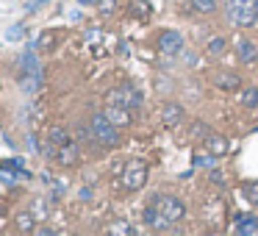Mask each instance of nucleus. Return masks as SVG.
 Here are the masks:
<instances>
[{"instance_id": "obj_3", "label": "nucleus", "mask_w": 258, "mask_h": 236, "mask_svg": "<svg viewBox=\"0 0 258 236\" xmlns=\"http://www.w3.org/2000/svg\"><path fill=\"white\" fill-rule=\"evenodd\" d=\"M89 128H92V139H95V145H100V147H119L122 145V134H119L122 128L114 125L106 111H92Z\"/></svg>"}, {"instance_id": "obj_27", "label": "nucleus", "mask_w": 258, "mask_h": 236, "mask_svg": "<svg viewBox=\"0 0 258 236\" xmlns=\"http://www.w3.org/2000/svg\"><path fill=\"white\" fill-rule=\"evenodd\" d=\"M34 233H39V236H50V233H56V230H53V228H36Z\"/></svg>"}, {"instance_id": "obj_25", "label": "nucleus", "mask_w": 258, "mask_h": 236, "mask_svg": "<svg viewBox=\"0 0 258 236\" xmlns=\"http://www.w3.org/2000/svg\"><path fill=\"white\" fill-rule=\"evenodd\" d=\"M206 175H208V181H211L214 186H225V175L219 172L217 167H211V169H206Z\"/></svg>"}, {"instance_id": "obj_13", "label": "nucleus", "mask_w": 258, "mask_h": 236, "mask_svg": "<svg viewBox=\"0 0 258 236\" xmlns=\"http://www.w3.org/2000/svg\"><path fill=\"white\" fill-rule=\"evenodd\" d=\"M106 114H108V120H111L114 125H119V128H128V125L134 123V114H136V111H131V108H125V106L106 103Z\"/></svg>"}, {"instance_id": "obj_17", "label": "nucleus", "mask_w": 258, "mask_h": 236, "mask_svg": "<svg viewBox=\"0 0 258 236\" xmlns=\"http://www.w3.org/2000/svg\"><path fill=\"white\" fill-rule=\"evenodd\" d=\"M189 9L195 14H203V17H208V14H214L219 9V0H189Z\"/></svg>"}, {"instance_id": "obj_4", "label": "nucleus", "mask_w": 258, "mask_h": 236, "mask_svg": "<svg viewBox=\"0 0 258 236\" xmlns=\"http://www.w3.org/2000/svg\"><path fill=\"white\" fill-rule=\"evenodd\" d=\"M106 103H114V106H125L131 108V111H139L142 106H145V95H142V89L136 84H131V81H122V84L111 86V89L106 92Z\"/></svg>"}, {"instance_id": "obj_11", "label": "nucleus", "mask_w": 258, "mask_h": 236, "mask_svg": "<svg viewBox=\"0 0 258 236\" xmlns=\"http://www.w3.org/2000/svg\"><path fill=\"white\" fill-rule=\"evenodd\" d=\"M78 161H81V147H78V142H73L70 139L67 145H61L58 147V153H56V164L58 167H78Z\"/></svg>"}, {"instance_id": "obj_9", "label": "nucleus", "mask_w": 258, "mask_h": 236, "mask_svg": "<svg viewBox=\"0 0 258 236\" xmlns=\"http://www.w3.org/2000/svg\"><path fill=\"white\" fill-rule=\"evenodd\" d=\"M233 53H236V58H239L241 64H255V62H258V45H255V42H252L247 34L236 36Z\"/></svg>"}, {"instance_id": "obj_24", "label": "nucleus", "mask_w": 258, "mask_h": 236, "mask_svg": "<svg viewBox=\"0 0 258 236\" xmlns=\"http://www.w3.org/2000/svg\"><path fill=\"white\" fill-rule=\"evenodd\" d=\"M23 34H25V25H23V23H17V25H12V28L6 31V39H9V42H17Z\"/></svg>"}, {"instance_id": "obj_10", "label": "nucleus", "mask_w": 258, "mask_h": 236, "mask_svg": "<svg viewBox=\"0 0 258 236\" xmlns=\"http://www.w3.org/2000/svg\"><path fill=\"white\" fill-rule=\"evenodd\" d=\"M233 230L239 236H258V214L241 211L233 217Z\"/></svg>"}, {"instance_id": "obj_18", "label": "nucleus", "mask_w": 258, "mask_h": 236, "mask_svg": "<svg viewBox=\"0 0 258 236\" xmlns=\"http://www.w3.org/2000/svg\"><path fill=\"white\" fill-rule=\"evenodd\" d=\"M106 233H111V236H136V233H139V228L128 225L125 219H117V222L106 225Z\"/></svg>"}, {"instance_id": "obj_19", "label": "nucleus", "mask_w": 258, "mask_h": 236, "mask_svg": "<svg viewBox=\"0 0 258 236\" xmlns=\"http://www.w3.org/2000/svg\"><path fill=\"white\" fill-rule=\"evenodd\" d=\"M228 45L230 42L225 39V36H214V39H208V45H206V53L211 58H217V56H222L225 50H228Z\"/></svg>"}, {"instance_id": "obj_14", "label": "nucleus", "mask_w": 258, "mask_h": 236, "mask_svg": "<svg viewBox=\"0 0 258 236\" xmlns=\"http://www.w3.org/2000/svg\"><path fill=\"white\" fill-rule=\"evenodd\" d=\"M128 14H131L134 20H142V23H147V20L153 17L150 0H128Z\"/></svg>"}, {"instance_id": "obj_22", "label": "nucleus", "mask_w": 258, "mask_h": 236, "mask_svg": "<svg viewBox=\"0 0 258 236\" xmlns=\"http://www.w3.org/2000/svg\"><path fill=\"white\" fill-rule=\"evenodd\" d=\"M47 142H53L56 147H61V145H67V142H70V134H67L64 128H58V125H56V128L47 131Z\"/></svg>"}, {"instance_id": "obj_6", "label": "nucleus", "mask_w": 258, "mask_h": 236, "mask_svg": "<svg viewBox=\"0 0 258 236\" xmlns=\"http://www.w3.org/2000/svg\"><path fill=\"white\" fill-rule=\"evenodd\" d=\"M211 86L219 92H225V95H236V92L244 86V81H241L239 73H230V70H214L211 73Z\"/></svg>"}, {"instance_id": "obj_26", "label": "nucleus", "mask_w": 258, "mask_h": 236, "mask_svg": "<svg viewBox=\"0 0 258 236\" xmlns=\"http://www.w3.org/2000/svg\"><path fill=\"white\" fill-rule=\"evenodd\" d=\"M114 6H117V0H97V12L100 14H111Z\"/></svg>"}, {"instance_id": "obj_23", "label": "nucleus", "mask_w": 258, "mask_h": 236, "mask_svg": "<svg viewBox=\"0 0 258 236\" xmlns=\"http://www.w3.org/2000/svg\"><path fill=\"white\" fill-rule=\"evenodd\" d=\"M36 47H39V50H50V47H56V34H53V31H42L39 39H36Z\"/></svg>"}, {"instance_id": "obj_20", "label": "nucleus", "mask_w": 258, "mask_h": 236, "mask_svg": "<svg viewBox=\"0 0 258 236\" xmlns=\"http://www.w3.org/2000/svg\"><path fill=\"white\" fill-rule=\"evenodd\" d=\"M241 195H244V200L252 208H258V181H244L241 184Z\"/></svg>"}, {"instance_id": "obj_7", "label": "nucleus", "mask_w": 258, "mask_h": 236, "mask_svg": "<svg viewBox=\"0 0 258 236\" xmlns=\"http://www.w3.org/2000/svg\"><path fill=\"white\" fill-rule=\"evenodd\" d=\"M183 47H186V39H183L180 31L167 28V31L158 34V53H164V56H180Z\"/></svg>"}, {"instance_id": "obj_28", "label": "nucleus", "mask_w": 258, "mask_h": 236, "mask_svg": "<svg viewBox=\"0 0 258 236\" xmlns=\"http://www.w3.org/2000/svg\"><path fill=\"white\" fill-rule=\"evenodd\" d=\"M81 6H97V0H78Z\"/></svg>"}, {"instance_id": "obj_16", "label": "nucleus", "mask_w": 258, "mask_h": 236, "mask_svg": "<svg viewBox=\"0 0 258 236\" xmlns=\"http://www.w3.org/2000/svg\"><path fill=\"white\" fill-rule=\"evenodd\" d=\"M14 225H17L20 233H34L36 230V217L31 211H20L17 217H14Z\"/></svg>"}, {"instance_id": "obj_12", "label": "nucleus", "mask_w": 258, "mask_h": 236, "mask_svg": "<svg viewBox=\"0 0 258 236\" xmlns=\"http://www.w3.org/2000/svg\"><path fill=\"white\" fill-rule=\"evenodd\" d=\"M203 147H206L208 153H214V156H228V150H230V142L225 139L222 134H217V131H211V134L206 136V139H203Z\"/></svg>"}, {"instance_id": "obj_15", "label": "nucleus", "mask_w": 258, "mask_h": 236, "mask_svg": "<svg viewBox=\"0 0 258 236\" xmlns=\"http://www.w3.org/2000/svg\"><path fill=\"white\" fill-rule=\"evenodd\" d=\"M236 97H239V103L244 108H252V111L258 108V86H241L236 92Z\"/></svg>"}, {"instance_id": "obj_21", "label": "nucleus", "mask_w": 258, "mask_h": 236, "mask_svg": "<svg viewBox=\"0 0 258 236\" xmlns=\"http://www.w3.org/2000/svg\"><path fill=\"white\" fill-rule=\"evenodd\" d=\"M217 158H219V156H214V153H208L206 147H203V150L195 156V167H200V169H211V167H217Z\"/></svg>"}, {"instance_id": "obj_1", "label": "nucleus", "mask_w": 258, "mask_h": 236, "mask_svg": "<svg viewBox=\"0 0 258 236\" xmlns=\"http://www.w3.org/2000/svg\"><path fill=\"white\" fill-rule=\"evenodd\" d=\"M186 217V203L178 195H150L142 208V222L153 230V233H167L172 230L180 219Z\"/></svg>"}, {"instance_id": "obj_8", "label": "nucleus", "mask_w": 258, "mask_h": 236, "mask_svg": "<svg viewBox=\"0 0 258 236\" xmlns=\"http://www.w3.org/2000/svg\"><path fill=\"white\" fill-rule=\"evenodd\" d=\"M158 117H161L164 128H178L180 123L186 120V108L175 100H164L161 108H158Z\"/></svg>"}, {"instance_id": "obj_2", "label": "nucleus", "mask_w": 258, "mask_h": 236, "mask_svg": "<svg viewBox=\"0 0 258 236\" xmlns=\"http://www.w3.org/2000/svg\"><path fill=\"white\" fill-rule=\"evenodd\" d=\"M225 17L239 31L255 28L258 25V0H225Z\"/></svg>"}, {"instance_id": "obj_5", "label": "nucleus", "mask_w": 258, "mask_h": 236, "mask_svg": "<svg viewBox=\"0 0 258 236\" xmlns=\"http://www.w3.org/2000/svg\"><path fill=\"white\" fill-rule=\"evenodd\" d=\"M147 178H150V164H147L145 158H128L125 167H122L119 184H122L125 192H139L142 186L147 184Z\"/></svg>"}]
</instances>
